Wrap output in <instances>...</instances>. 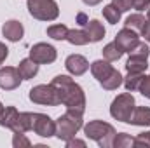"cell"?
Segmentation results:
<instances>
[{
    "instance_id": "1",
    "label": "cell",
    "mask_w": 150,
    "mask_h": 148,
    "mask_svg": "<svg viewBox=\"0 0 150 148\" xmlns=\"http://www.w3.org/2000/svg\"><path fill=\"white\" fill-rule=\"evenodd\" d=\"M51 84L56 87L59 101H61V105L67 106V110H75L84 113V110H86V94H84L82 87L77 82H74L68 75H58V77L52 78Z\"/></svg>"
},
{
    "instance_id": "2",
    "label": "cell",
    "mask_w": 150,
    "mask_h": 148,
    "mask_svg": "<svg viewBox=\"0 0 150 148\" xmlns=\"http://www.w3.org/2000/svg\"><path fill=\"white\" fill-rule=\"evenodd\" d=\"M91 73L100 82V85L103 89H107V91H115L122 84V80H124V77L120 75V72L115 70L110 65V61H107V59L105 61L98 59V61L91 63Z\"/></svg>"
},
{
    "instance_id": "3",
    "label": "cell",
    "mask_w": 150,
    "mask_h": 148,
    "mask_svg": "<svg viewBox=\"0 0 150 148\" xmlns=\"http://www.w3.org/2000/svg\"><path fill=\"white\" fill-rule=\"evenodd\" d=\"M82 115L80 111L75 110H67L58 120H56V138L61 140V141H68L75 138V134L82 129L84 125V120H82Z\"/></svg>"
},
{
    "instance_id": "4",
    "label": "cell",
    "mask_w": 150,
    "mask_h": 148,
    "mask_svg": "<svg viewBox=\"0 0 150 148\" xmlns=\"http://www.w3.org/2000/svg\"><path fill=\"white\" fill-rule=\"evenodd\" d=\"M84 132L89 140H94L101 148L113 147V138L117 134L112 125L103 120H91L89 124L84 125Z\"/></svg>"
},
{
    "instance_id": "5",
    "label": "cell",
    "mask_w": 150,
    "mask_h": 148,
    "mask_svg": "<svg viewBox=\"0 0 150 148\" xmlns=\"http://www.w3.org/2000/svg\"><path fill=\"white\" fill-rule=\"evenodd\" d=\"M134 108H136L134 98H133V94L127 91V92H124V94H119V96L112 101L110 115H112L115 120L129 122V118H131V115H133Z\"/></svg>"
},
{
    "instance_id": "6",
    "label": "cell",
    "mask_w": 150,
    "mask_h": 148,
    "mask_svg": "<svg viewBox=\"0 0 150 148\" xmlns=\"http://www.w3.org/2000/svg\"><path fill=\"white\" fill-rule=\"evenodd\" d=\"M28 12L38 21H54L59 16V7L54 0H28Z\"/></svg>"
},
{
    "instance_id": "7",
    "label": "cell",
    "mask_w": 150,
    "mask_h": 148,
    "mask_svg": "<svg viewBox=\"0 0 150 148\" xmlns=\"http://www.w3.org/2000/svg\"><path fill=\"white\" fill-rule=\"evenodd\" d=\"M28 98H30L32 103H37V105H45V106H58V105H61L58 91H56V87L52 84H49V85L40 84V85L32 87Z\"/></svg>"
},
{
    "instance_id": "8",
    "label": "cell",
    "mask_w": 150,
    "mask_h": 148,
    "mask_svg": "<svg viewBox=\"0 0 150 148\" xmlns=\"http://www.w3.org/2000/svg\"><path fill=\"white\" fill-rule=\"evenodd\" d=\"M75 21L82 30H86V33L89 37V42H100L105 37V26L98 19H89L84 12H79Z\"/></svg>"
},
{
    "instance_id": "9",
    "label": "cell",
    "mask_w": 150,
    "mask_h": 148,
    "mask_svg": "<svg viewBox=\"0 0 150 148\" xmlns=\"http://www.w3.org/2000/svg\"><path fill=\"white\" fill-rule=\"evenodd\" d=\"M32 131L35 134H38V136H42V138L56 136V122L45 113H33Z\"/></svg>"
},
{
    "instance_id": "10",
    "label": "cell",
    "mask_w": 150,
    "mask_h": 148,
    "mask_svg": "<svg viewBox=\"0 0 150 148\" xmlns=\"http://www.w3.org/2000/svg\"><path fill=\"white\" fill-rule=\"evenodd\" d=\"M56 56H58V52L51 44L38 42L30 49V58L38 65H51L56 61Z\"/></svg>"
},
{
    "instance_id": "11",
    "label": "cell",
    "mask_w": 150,
    "mask_h": 148,
    "mask_svg": "<svg viewBox=\"0 0 150 148\" xmlns=\"http://www.w3.org/2000/svg\"><path fill=\"white\" fill-rule=\"evenodd\" d=\"M140 35H138V32H134V30H131V28H122L117 35H115V44L122 49V52H131L134 47H136V44L140 42Z\"/></svg>"
},
{
    "instance_id": "12",
    "label": "cell",
    "mask_w": 150,
    "mask_h": 148,
    "mask_svg": "<svg viewBox=\"0 0 150 148\" xmlns=\"http://www.w3.org/2000/svg\"><path fill=\"white\" fill-rule=\"evenodd\" d=\"M21 75L19 70L14 68V66H5V68H0V87L4 91H12V89H18L19 84H21Z\"/></svg>"
},
{
    "instance_id": "13",
    "label": "cell",
    "mask_w": 150,
    "mask_h": 148,
    "mask_svg": "<svg viewBox=\"0 0 150 148\" xmlns=\"http://www.w3.org/2000/svg\"><path fill=\"white\" fill-rule=\"evenodd\" d=\"M65 68L68 70V73L75 75V77H80L89 70V63L84 56L80 54H70L65 61Z\"/></svg>"
},
{
    "instance_id": "14",
    "label": "cell",
    "mask_w": 150,
    "mask_h": 148,
    "mask_svg": "<svg viewBox=\"0 0 150 148\" xmlns=\"http://www.w3.org/2000/svg\"><path fill=\"white\" fill-rule=\"evenodd\" d=\"M2 35L7 38L9 42H19L25 35V28L19 21L16 19H9L2 25Z\"/></svg>"
},
{
    "instance_id": "15",
    "label": "cell",
    "mask_w": 150,
    "mask_h": 148,
    "mask_svg": "<svg viewBox=\"0 0 150 148\" xmlns=\"http://www.w3.org/2000/svg\"><path fill=\"white\" fill-rule=\"evenodd\" d=\"M32 122H33V113L30 111H19L18 120L14 124V127L11 129L14 134H25L28 131H32Z\"/></svg>"
},
{
    "instance_id": "16",
    "label": "cell",
    "mask_w": 150,
    "mask_h": 148,
    "mask_svg": "<svg viewBox=\"0 0 150 148\" xmlns=\"http://www.w3.org/2000/svg\"><path fill=\"white\" fill-rule=\"evenodd\" d=\"M18 70L23 80H30L38 73V63H35L32 58H26V59H21L19 65H18Z\"/></svg>"
},
{
    "instance_id": "17",
    "label": "cell",
    "mask_w": 150,
    "mask_h": 148,
    "mask_svg": "<svg viewBox=\"0 0 150 148\" xmlns=\"http://www.w3.org/2000/svg\"><path fill=\"white\" fill-rule=\"evenodd\" d=\"M127 124L150 127V108L149 106H138V108H134V111H133V115H131V118H129Z\"/></svg>"
},
{
    "instance_id": "18",
    "label": "cell",
    "mask_w": 150,
    "mask_h": 148,
    "mask_svg": "<svg viewBox=\"0 0 150 148\" xmlns=\"http://www.w3.org/2000/svg\"><path fill=\"white\" fill-rule=\"evenodd\" d=\"M147 68H149L147 58H140V56L129 54V59L126 61V70L129 73H143Z\"/></svg>"
},
{
    "instance_id": "19",
    "label": "cell",
    "mask_w": 150,
    "mask_h": 148,
    "mask_svg": "<svg viewBox=\"0 0 150 148\" xmlns=\"http://www.w3.org/2000/svg\"><path fill=\"white\" fill-rule=\"evenodd\" d=\"M18 115H19V111L14 106H5L2 110V113H0V125L7 127V129H12L16 120H18Z\"/></svg>"
},
{
    "instance_id": "20",
    "label": "cell",
    "mask_w": 150,
    "mask_h": 148,
    "mask_svg": "<svg viewBox=\"0 0 150 148\" xmlns=\"http://www.w3.org/2000/svg\"><path fill=\"white\" fill-rule=\"evenodd\" d=\"M101 52H103V58H105L107 61H110V63H112V61H119V59L122 58V54H124V52H122V49H120L115 42L107 44V45L103 47V51H101Z\"/></svg>"
},
{
    "instance_id": "21",
    "label": "cell",
    "mask_w": 150,
    "mask_h": 148,
    "mask_svg": "<svg viewBox=\"0 0 150 148\" xmlns=\"http://www.w3.org/2000/svg\"><path fill=\"white\" fill-rule=\"evenodd\" d=\"M67 40L74 45H86L89 44V37L86 33V30H68V35H67Z\"/></svg>"
},
{
    "instance_id": "22",
    "label": "cell",
    "mask_w": 150,
    "mask_h": 148,
    "mask_svg": "<svg viewBox=\"0 0 150 148\" xmlns=\"http://www.w3.org/2000/svg\"><path fill=\"white\" fill-rule=\"evenodd\" d=\"M143 77H145L143 73H129V72H127V77L122 80V84L126 85V89H127L129 92H133V91H138V87H140Z\"/></svg>"
},
{
    "instance_id": "23",
    "label": "cell",
    "mask_w": 150,
    "mask_h": 148,
    "mask_svg": "<svg viewBox=\"0 0 150 148\" xmlns=\"http://www.w3.org/2000/svg\"><path fill=\"white\" fill-rule=\"evenodd\" d=\"M145 23H147V19L142 16V14H131L127 19H126V28H131V30H134V32H142L143 30V26H145Z\"/></svg>"
},
{
    "instance_id": "24",
    "label": "cell",
    "mask_w": 150,
    "mask_h": 148,
    "mask_svg": "<svg viewBox=\"0 0 150 148\" xmlns=\"http://www.w3.org/2000/svg\"><path fill=\"white\" fill-rule=\"evenodd\" d=\"M47 37L54 38V40H67V35H68V26L65 25H52L47 28Z\"/></svg>"
},
{
    "instance_id": "25",
    "label": "cell",
    "mask_w": 150,
    "mask_h": 148,
    "mask_svg": "<svg viewBox=\"0 0 150 148\" xmlns=\"http://www.w3.org/2000/svg\"><path fill=\"white\" fill-rule=\"evenodd\" d=\"M120 11L113 5V4H108V5H105L103 7V18L110 23V25H117L119 21H120Z\"/></svg>"
},
{
    "instance_id": "26",
    "label": "cell",
    "mask_w": 150,
    "mask_h": 148,
    "mask_svg": "<svg viewBox=\"0 0 150 148\" xmlns=\"http://www.w3.org/2000/svg\"><path fill=\"white\" fill-rule=\"evenodd\" d=\"M113 147L115 148H127V147H134V138H131L126 132H119L113 138Z\"/></svg>"
},
{
    "instance_id": "27",
    "label": "cell",
    "mask_w": 150,
    "mask_h": 148,
    "mask_svg": "<svg viewBox=\"0 0 150 148\" xmlns=\"http://www.w3.org/2000/svg\"><path fill=\"white\" fill-rule=\"evenodd\" d=\"M129 54H133V56H140V58H147V59H149V54H150L149 44H147V42H138L136 47H134Z\"/></svg>"
},
{
    "instance_id": "28",
    "label": "cell",
    "mask_w": 150,
    "mask_h": 148,
    "mask_svg": "<svg viewBox=\"0 0 150 148\" xmlns=\"http://www.w3.org/2000/svg\"><path fill=\"white\" fill-rule=\"evenodd\" d=\"M12 147L14 148L32 147V141H30L25 134H14V138H12Z\"/></svg>"
},
{
    "instance_id": "29",
    "label": "cell",
    "mask_w": 150,
    "mask_h": 148,
    "mask_svg": "<svg viewBox=\"0 0 150 148\" xmlns=\"http://www.w3.org/2000/svg\"><path fill=\"white\" fill-rule=\"evenodd\" d=\"M134 147H150V131L140 132L134 138Z\"/></svg>"
},
{
    "instance_id": "30",
    "label": "cell",
    "mask_w": 150,
    "mask_h": 148,
    "mask_svg": "<svg viewBox=\"0 0 150 148\" xmlns=\"http://www.w3.org/2000/svg\"><path fill=\"white\" fill-rule=\"evenodd\" d=\"M138 91L142 92V96H145V98L150 99V75H145V77H143V80H142Z\"/></svg>"
},
{
    "instance_id": "31",
    "label": "cell",
    "mask_w": 150,
    "mask_h": 148,
    "mask_svg": "<svg viewBox=\"0 0 150 148\" xmlns=\"http://www.w3.org/2000/svg\"><path fill=\"white\" fill-rule=\"evenodd\" d=\"M112 4L120 11V12H126V11H131V9H133L131 0H112Z\"/></svg>"
},
{
    "instance_id": "32",
    "label": "cell",
    "mask_w": 150,
    "mask_h": 148,
    "mask_svg": "<svg viewBox=\"0 0 150 148\" xmlns=\"http://www.w3.org/2000/svg\"><path fill=\"white\" fill-rule=\"evenodd\" d=\"M131 4H133V9H136V11H145V9H149L150 0H131Z\"/></svg>"
},
{
    "instance_id": "33",
    "label": "cell",
    "mask_w": 150,
    "mask_h": 148,
    "mask_svg": "<svg viewBox=\"0 0 150 148\" xmlns=\"http://www.w3.org/2000/svg\"><path fill=\"white\" fill-rule=\"evenodd\" d=\"M7 56H9V49H7V45H5V44H2V42H0V66L4 65V61L7 59Z\"/></svg>"
},
{
    "instance_id": "34",
    "label": "cell",
    "mask_w": 150,
    "mask_h": 148,
    "mask_svg": "<svg viewBox=\"0 0 150 148\" xmlns=\"http://www.w3.org/2000/svg\"><path fill=\"white\" fill-rule=\"evenodd\" d=\"M67 143V148H74V147H86V141H82V140H75V138H72V140H68V141H65Z\"/></svg>"
},
{
    "instance_id": "35",
    "label": "cell",
    "mask_w": 150,
    "mask_h": 148,
    "mask_svg": "<svg viewBox=\"0 0 150 148\" xmlns=\"http://www.w3.org/2000/svg\"><path fill=\"white\" fill-rule=\"evenodd\" d=\"M140 33H142V37L150 44V21H149V19H147V23H145V26H143V30H142Z\"/></svg>"
},
{
    "instance_id": "36",
    "label": "cell",
    "mask_w": 150,
    "mask_h": 148,
    "mask_svg": "<svg viewBox=\"0 0 150 148\" xmlns=\"http://www.w3.org/2000/svg\"><path fill=\"white\" fill-rule=\"evenodd\" d=\"M86 5H89V7H93V5H98V4H101L103 0H82Z\"/></svg>"
},
{
    "instance_id": "37",
    "label": "cell",
    "mask_w": 150,
    "mask_h": 148,
    "mask_svg": "<svg viewBox=\"0 0 150 148\" xmlns=\"http://www.w3.org/2000/svg\"><path fill=\"white\" fill-rule=\"evenodd\" d=\"M147 19L150 21V7H149V12H147Z\"/></svg>"
},
{
    "instance_id": "38",
    "label": "cell",
    "mask_w": 150,
    "mask_h": 148,
    "mask_svg": "<svg viewBox=\"0 0 150 148\" xmlns=\"http://www.w3.org/2000/svg\"><path fill=\"white\" fill-rule=\"evenodd\" d=\"M2 110H4V105H2V103H0V113H2Z\"/></svg>"
}]
</instances>
